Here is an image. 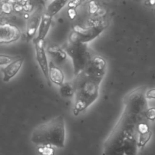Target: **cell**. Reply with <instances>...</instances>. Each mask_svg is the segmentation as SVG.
Returning a JSON list of instances; mask_svg holds the SVG:
<instances>
[{
	"instance_id": "e0dca14e",
	"label": "cell",
	"mask_w": 155,
	"mask_h": 155,
	"mask_svg": "<svg viewBox=\"0 0 155 155\" xmlns=\"http://www.w3.org/2000/svg\"><path fill=\"white\" fill-rule=\"evenodd\" d=\"M38 151L41 155H54V147L50 145H44L38 146Z\"/></svg>"
},
{
	"instance_id": "d4e9b609",
	"label": "cell",
	"mask_w": 155,
	"mask_h": 155,
	"mask_svg": "<svg viewBox=\"0 0 155 155\" xmlns=\"http://www.w3.org/2000/svg\"><path fill=\"white\" fill-rule=\"evenodd\" d=\"M8 1L11 4H19L24 5L25 4H26L29 2V0H8Z\"/></svg>"
},
{
	"instance_id": "44dd1931",
	"label": "cell",
	"mask_w": 155,
	"mask_h": 155,
	"mask_svg": "<svg viewBox=\"0 0 155 155\" xmlns=\"http://www.w3.org/2000/svg\"><path fill=\"white\" fill-rule=\"evenodd\" d=\"M145 117L148 120L154 121L155 120V107L148 108L145 112Z\"/></svg>"
},
{
	"instance_id": "277c9868",
	"label": "cell",
	"mask_w": 155,
	"mask_h": 155,
	"mask_svg": "<svg viewBox=\"0 0 155 155\" xmlns=\"http://www.w3.org/2000/svg\"><path fill=\"white\" fill-rule=\"evenodd\" d=\"M65 51L72 61L74 75L76 76L84 71L91 58L87 43L69 42Z\"/></svg>"
},
{
	"instance_id": "3957f363",
	"label": "cell",
	"mask_w": 155,
	"mask_h": 155,
	"mask_svg": "<svg viewBox=\"0 0 155 155\" xmlns=\"http://www.w3.org/2000/svg\"><path fill=\"white\" fill-rule=\"evenodd\" d=\"M30 140L37 146L50 145L56 148H64L65 142L64 116H57L38 125L33 130Z\"/></svg>"
},
{
	"instance_id": "2e32d148",
	"label": "cell",
	"mask_w": 155,
	"mask_h": 155,
	"mask_svg": "<svg viewBox=\"0 0 155 155\" xmlns=\"http://www.w3.org/2000/svg\"><path fill=\"white\" fill-rule=\"evenodd\" d=\"M48 51L54 58H55L58 61H63L67 58V53L65 50H62L57 46H51L48 48Z\"/></svg>"
},
{
	"instance_id": "7a4b0ae2",
	"label": "cell",
	"mask_w": 155,
	"mask_h": 155,
	"mask_svg": "<svg viewBox=\"0 0 155 155\" xmlns=\"http://www.w3.org/2000/svg\"><path fill=\"white\" fill-rule=\"evenodd\" d=\"M103 78L89 74L85 71L75 76L73 81L75 93L73 110L74 116H78L97 100Z\"/></svg>"
},
{
	"instance_id": "484cf974",
	"label": "cell",
	"mask_w": 155,
	"mask_h": 155,
	"mask_svg": "<svg viewBox=\"0 0 155 155\" xmlns=\"http://www.w3.org/2000/svg\"><path fill=\"white\" fill-rule=\"evenodd\" d=\"M13 9L16 12H21L23 9H24V7L21 4H13Z\"/></svg>"
},
{
	"instance_id": "5bb4252c",
	"label": "cell",
	"mask_w": 155,
	"mask_h": 155,
	"mask_svg": "<svg viewBox=\"0 0 155 155\" xmlns=\"http://www.w3.org/2000/svg\"><path fill=\"white\" fill-rule=\"evenodd\" d=\"M70 0H52L47 5L46 12L53 17L59 12Z\"/></svg>"
},
{
	"instance_id": "4316f807",
	"label": "cell",
	"mask_w": 155,
	"mask_h": 155,
	"mask_svg": "<svg viewBox=\"0 0 155 155\" xmlns=\"http://www.w3.org/2000/svg\"><path fill=\"white\" fill-rule=\"evenodd\" d=\"M24 18H25L26 19H28L30 18L29 15H28V14H25V15H24Z\"/></svg>"
},
{
	"instance_id": "52a82bcc",
	"label": "cell",
	"mask_w": 155,
	"mask_h": 155,
	"mask_svg": "<svg viewBox=\"0 0 155 155\" xmlns=\"http://www.w3.org/2000/svg\"><path fill=\"white\" fill-rule=\"evenodd\" d=\"M21 31L15 25L4 23L0 25V43L10 44L19 39Z\"/></svg>"
},
{
	"instance_id": "5b68a950",
	"label": "cell",
	"mask_w": 155,
	"mask_h": 155,
	"mask_svg": "<svg viewBox=\"0 0 155 155\" xmlns=\"http://www.w3.org/2000/svg\"><path fill=\"white\" fill-rule=\"evenodd\" d=\"M69 36V42L73 43H87L97 38L104 30V27L95 25L84 27L79 25L73 26Z\"/></svg>"
},
{
	"instance_id": "603a6c76",
	"label": "cell",
	"mask_w": 155,
	"mask_h": 155,
	"mask_svg": "<svg viewBox=\"0 0 155 155\" xmlns=\"http://www.w3.org/2000/svg\"><path fill=\"white\" fill-rule=\"evenodd\" d=\"M67 13L68 18L71 20L74 19L77 16V11L76 8H68L67 12Z\"/></svg>"
},
{
	"instance_id": "9c48e42d",
	"label": "cell",
	"mask_w": 155,
	"mask_h": 155,
	"mask_svg": "<svg viewBox=\"0 0 155 155\" xmlns=\"http://www.w3.org/2000/svg\"><path fill=\"white\" fill-rule=\"evenodd\" d=\"M23 62L24 59L19 57L7 65L5 67L1 68V71L3 73V81L4 82H7L15 77L21 70Z\"/></svg>"
},
{
	"instance_id": "9a60e30c",
	"label": "cell",
	"mask_w": 155,
	"mask_h": 155,
	"mask_svg": "<svg viewBox=\"0 0 155 155\" xmlns=\"http://www.w3.org/2000/svg\"><path fill=\"white\" fill-rule=\"evenodd\" d=\"M59 93L64 97H71L74 96L75 87L73 82H64L59 86Z\"/></svg>"
},
{
	"instance_id": "cb8c5ba5",
	"label": "cell",
	"mask_w": 155,
	"mask_h": 155,
	"mask_svg": "<svg viewBox=\"0 0 155 155\" xmlns=\"http://www.w3.org/2000/svg\"><path fill=\"white\" fill-rule=\"evenodd\" d=\"M145 96L147 99H155V88L146 91Z\"/></svg>"
},
{
	"instance_id": "ba28073f",
	"label": "cell",
	"mask_w": 155,
	"mask_h": 155,
	"mask_svg": "<svg viewBox=\"0 0 155 155\" xmlns=\"http://www.w3.org/2000/svg\"><path fill=\"white\" fill-rule=\"evenodd\" d=\"M107 62L105 59L100 56L91 57L85 70V73L99 77H104L105 74Z\"/></svg>"
},
{
	"instance_id": "83f0119b",
	"label": "cell",
	"mask_w": 155,
	"mask_h": 155,
	"mask_svg": "<svg viewBox=\"0 0 155 155\" xmlns=\"http://www.w3.org/2000/svg\"><path fill=\"white\" fill-rule=\"evenodd\" d=\"M124 155H127V154H124Z\"/></svg>"
},
{
	"instance_id": "8992f818",
	"label": "cell",
	"mask_w": 155,
	"mask_h": 155,
	"mask_svg": "<svg viewBox=\"0 0 155 155\" xmlns=\"http://www.w3.org/2000/svg\"><path fill=\"white\" fill-rule=\"evenodd\" d=\"M33 43L35 46L36 61L48 86L50 87L51 85V82L50 81L48 76L49 63L47 60V54L44 47V40L36 38L34 39Z\"/></svg>"
},
{
	"instance_id": "7c38bea8",
	"label": "cell",
	"mask_w": 155,
	"mask_h": 155,
	"mask_svg": "<svg viewBox=\"0 0 155 155\" xmlns=\"http://www.w3.org/2000/svg\"><path fill=\"white\" fill-rule=\"evenodd\" d=\"M48 76L51 82L57 85L60 86L64 82V74L63 71L52 61L49 62Z\"/></svg>"
},
{
	"instance_id": "7402d4cb",
	"label": "cell",
	"mask_w": 155,
	"mask_h": 155,
	"mask_svg": "<svg viewBox=\"0 0 155 155\" xmlns=\"http://www.w3.org/2000/svg\"><path fill=\"white\" fill-rule=\"evenodd\" d=\"M82 2V0H70L67 4L68 8H76L79 7Z\"/></svg>"
},
{
	"instance_id": "6da1fadb",
	"label": "cell",
	"mask_w": 155,
	"mask_h": 155,
	"mask_svg": "<svg viewBox=\"0 0 155 155\" xmlns=\"http://www.w3.org/2000/svg\"><path fill=\"white\" fill-rule=\"evenodd\" d=\"M145 87H137L124 98L122 112L106 138L102 155H136L137 149L138 127L147 120V99Z\"/></svg>"
},
{
	"instance_id": "d6986e66",
	"label": "cell",
	"mask_w": 155,
	"mask_h": 155,
	"mask_svg": "<svg viewBox=\"0 0 155 155\" xmlns=\"http://www.w3.org/2000/svg\"><path fill=\"white\" fill-rule=\"evenodd\" d=\"M99 5L95 0H90L88 3V12L91 15H95L99 10Z\"/></svg>"
},
{
	"instance_id": "ac0fdd59",
	"label": "cell",
	"mask_w": 155,
	"mask_h": 155,
	"mask_svg": "<svg viewBox=\"0 0 155 155\" xmlns=\"http://www.w3.org/2000/svg\"><path fill=\"white\" fill-rule=\"evenodd\" d=\"M19 56H12L5 54H1L0 56V65H8L13 61L19 58Z\"/></svg>"
},
{
	"instance_id": "ffe728a7",
	"label": "cell",
	"mask_w": 155,
	"mask_h": 155,
	"mask_svg": "<svg viewBox=\"0 0 155 155\" xmlns=\"http://www.w3.org/2000/svg\"><path fill=\"white\" fill-rule=\"evenodd\" d=\"M1 10L5 15H9L12 13L13 7L12 6V4L9 2L8 1H6L3 2L1 4Z\"/></svg>"
},
{
	"instance_id": "8fae6325",
	"label": "cell",
	"mask_w": 155,
	"mask_h": 155,
	"mask_svg": "<svg viewBox=\"0 0 155 155\" xmlns=\"http://www.w3.org/2000/svg\"><path fill=\"white\" fill-rule=\"evenodd\" d=\"M53 16L47 12L44 13L41 16V19L38 31L36 38L44 40L47 36L51 26Z\"/></svg>"
},
{
	"instance_id": "4fadbf2b",
	"label": "cell",
	"mask_w": 155,
	"mask_h": 155,
	"mask_svg": "<svg viewBox=\"0 0 155 155\" xmlns=\"http://www.w3.org/2000/svg\"><path fill=\"white\" fill-rule=\"evenodd\" d=\"M41 19V16L39 15H35L28 19L26 34L28 38H32L35 35L37 31H38Z\"/></svg>"
},
{
	"instance_id": "30bf717a",
	"label": "cell",
	"mask_w": 155,
	"mask_h": 155,
	"mask_svg": "<svg viewBox=\"0 0 155 155\" xmlns=\"http://www.w3.org/2000/svg\"><path fill=\"white\" fill-rule=\"evenodd\" d=\"M147 120H145L140 122L138 127L137 145L140 148H143L145 146L152 136V133Z\"/></svg>"
}]
</instances>
